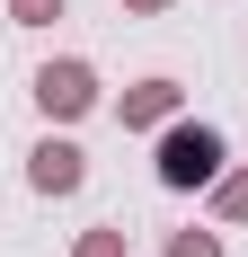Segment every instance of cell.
Wrapping results in <instances>:
<instances>
[{
  "mask_svg": "<svg viewBox=\"0 0 248 257\" xmlns=\"http://www.w3.org/2000/svg\"><path fill=\"white\" fill-rule=\"evenodd\" d=\"M80 178H89V160H80V142H36V151H27V186H36V195H80Z\"/></svg>",
  "mask_w": 248,
  "mask_h": 257,
  "instance_id": "3957f363",
  "label": "cell"
},
{
  "mask_svg": "<svg viewBox=\"0 0 248 257\" xmlns=\"http://www.w3.org/2000/svg\"><path fill=\"white\" fill-rule=\"evenodd\" d=\"M213 178H222V133L213 124H169L160 133V186L186 195V186H213Z\"/></svg>",
  "mask_w": 248,
  "mask_h": 257,
  "instance_id": "6da1fadb",
  "label": "cell"
},
{
  "mask_svg": "<svg viewBox=\"0 0 248 257\" xmlns=\"http://www.w3.org/2000/svg\"><path fill=\"white\" fill-rule=\"evenodd\" d=\"M169 257H222V239H213V231H177Z\"/></svg>",
  "mask_w": 248,
  "mask_h": 257,
  "instance_id": "ba28073f",
  "label": "cell"
},
{
  "mask_svg": "<svg viewBox=\"0 0 248 257\" xmlns=\"http://www.w3.org/2000/svg\"><path fill=\"white\" fill-rule=\"evenodd\" d=\"M36 106H45L53 124L89 115V106H98V71H89V62H45V71H36Z\"/></svg>",
  "mask_w": 248,
  "mask_h": 257,
  "instance_id": "7a4b0ae2",
  "label": "cell"
},
{
  "mask_svg": "<svg viewBox=\"0 0 248 257\" xmlns=\"http://www.w3.org/2000/svg\"><path fill=\"white\" fill-rule=\"evenodd\" d=\"M213 213L222 222H248V178H213Z\"/></svg>",
  "mask_w": 248,
  "mask_h": 257,
  "instance_id": "5b68a950",
  "label": "cell"
},
{
  "mask_svg": "<svg viewBox=\"0 0 248 257\" xmlns=\"http://www.w3.org/2000/svg\"><path fill=\"white\" fill-rule=\"evenodd\" d=\"M71 257H124V231H115V222H98V231H80Z\"/></svg>",
  "mask_w": 248,
  "mask_h": 257,
  "instance_id": "8992f818",
  "label": "cell"
},
{
  "mask_svg": "<svg viewBox=\"0 0 248 257\" xmlns=\"http://www.w3.org/2000/svg\"><path fill=\"white\" fill-rule=\"evenodd\" d=\"M9 18H18V27H53V18H62V0H9Z\"/></svg>",
  "mask_w": 248,
  "mask_h": 257,
  "instance_id": "52a82bcc",
  "label": "cell"
},
{
  "mask_svg": "<svg viewBox=\"0 0 248 257\" xmlns=\"http://www.w3.org/2000/svg\"><path fill=\"white\" fill-rule=\"evenodd\" d=\"M124 9H142V18H151V9H169V0H124Z\"/></svg>",
  "mask_w": 248,
  "mask_h": 257,
  "instance_id": "9c48e42d",
  "label": "cell"
},
{
  "mask_svg": "<svg viewBox=\"0 0 248 257\" xmlns=\"http://www.w3.org/2000/svg\"><path fill=\"white\" fill-rule=\"evenodd\" d=\"M124 133H142V124H169L177 115V80H142V89H124Z\"/></svg>",
  "mask_w": 248,
  "mask_h": 257,
  "instance_id": "277c9868",
  "label": "cell"
}]
</instances>
